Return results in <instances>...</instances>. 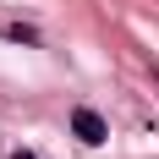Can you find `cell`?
I'll use <instances>...</instances> for the list:
<instances>
[{"mask_svg":"<svg viewBox=\"0 0 159 159\" xmlns=\"http://www.w3.org/2000/svg\"><path fill=\"white\" fill-rule=\"evenodd\" d=\"M6 39H16V44H39V33L22 28V22H11V28H6Z\"/></svg>","mask_w":159,"mask_h":159,"instance_id":"2","label":"cell"},{"mask_svg":"<svg viewBox=\"0 0 159 159\" xmlns=\"http://www.w3.org/2000/svg\"><path fill=\"white\" fill-rule=\"evenodd\" d=\"M71 132H77V143H88V148H99L104 137H110L104 115H99V110H88V104H82V110H71Z\"/></svg>","mask_w":159,"mask_h":159,"instance_id":"1","label":"cell"},{"mask_svg":"<svg viewBox=\"0 0 159 159\" xmlns=\"http://www.w3.org/2000/svg\"><path fill=\"white\" fill-rule=\"evenodd\" d=\"M11 159H39V154H33V148H16V154H11Z\"/></svg>","mask_w":159,"mask_h":159,"instance_id":"3","label":"cell"}]
</instances>
